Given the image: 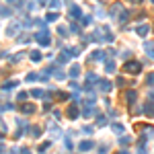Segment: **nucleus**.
<instances>
[{
    "label": "nucleus",
    "instance_id": "obj_5",
    "mask_svg": "<svg viewBox=\"0 0 154 154\" xmlns=\"http://www.w3.org/2000/svg\"><path fill=\"white\" fill-rule=\"evenodd\" d=\"M70 19H80V8H78V6H72V10H70Z\"/></svg>",
    "mask_w": 154,
    "mask_h": 154
},
{
    "label": "nucleus",
    "instance_id": "obj_20",
    "mask_svg": "<svg viewBox=\"0 0 154 154\" xmlns=\"http://www.w3.org/2000/svg\"><path fill=\"white\" fill-rule=\"evenodd\" d=\"M60 6V0H51V8H58Z\"/></svg>",
    "mask_w": 154,
    "mask_h": 154
},
{
    "label": "nucleus",
    "instance_id": "obj_2",
    "mask_svg": "<svg viewBox=\"0 0 154 154\" xmlns=\"http://www.w3.org/2000/svg\"><path fill=\"white\" fill-rule=\"evenodd\" d=\"M35 39H37V43H41V45H49V35H47L45 31L37 33V35H35Z\"/></svg>",
    "mask_w": 154,
    "mask_h": 154
},
{
    "label": "nucleus",
    "instance_id": "obj_12",
    "mask_svg": "<svg viewBox=\"0 0 154 154\" xmlns=\"http://www.w3.org/2000/svg\"><path fill=\"white\" fill-rule=\"evenodd\" d=\"M127 101H129V103L136 101V90H129V93H127Z\"/></svg>",
    "mask_w": 154,
    "mask_h": 154
},
{
    "label": "nucleus",
    "instance_id": "obj_3",
    "mask_svg": "<svg viewBox=\"0 0 154 154\" xmlns=\"http://www.w3.org/2000/svg\"><path fill=\"white\" fill-rule=\"evenodd\" d=\"M78 148H80L82 152H84V150H90V148H93V142H90V140H84V142H80Z\"/></svg>",
    "mask_w": 154,
    "mask_h": 154
},
{
    "label": "nucleus",
    "instance_id": "obj_16",
    "mask_svg": "<svg viewBox=\"0 0 154 154\" xmlns=\"http://www.w3.org/2000/svg\"><path fill=\"white\" fill-rule=\"evenodd\" d=\"M45 19H47V21H54V19H56V21H58V14H56V12H49V14H47V17H45Z\"/></svg>",
    "mask_w": 154,
    "mask_h": 154
},
{
    "label": "nucleus",
    "instance_id": "obj_1",
    "mask_svg": "<svg viewBox=\"0 0 154 154\" xmlns=\"http://www.w3.org/2000/svg\"><path fill=\"white\" fill-rule=\"evenodd\" d=\"M123 70H125V72H129V74H140V70H142V64H140V62H134V60H129V62H125Z\"/></svg>",
    "mask_w": 154,
    "mask_h": 154
},
{
    "label": "nucleus",
    "instance_id": "obj_7",
    "mask_svg": "<svg viewBox=\"0 0 154 154\" xmlns=\"http://www.w3.org/2000/svg\"><path fill=\"white\" fill-rule=\"evenodd\" d=\"M144 47H146V51H148V56H150V58H154V45H152V43L148 41V43H146Z\"/></svg>",
    "mask_w": 154,
    "mask_h": 154
},
{
    "label": "nucleus",
    "instance_id": "obj_22",
    "mask_svg": "<svg viewBox=\"0 0 154 154\" xmlns=\"http://www.w3.org/2000/svg\"><path fill=\"white\" fill-rule=\"evenodd\" d=\"M127 2H132V4H140L142 0H127Z\"/></svg>",
    "mask_w": 154,
    "mask_h": 154
},
{
    "label": "nucleus",
    "instance_id": "obj_19",
    "mask_svg": "<svg viewBox=\"0 0 154 154\" xmlns=\"http://www.w3.org/2000/svg\"><path fill=\"white\" fill-rule=\"evenodd\" d=\"M33 97H43V90H37V88H35V90H33Z\"/></svg>",
    "mask_w": 154,
    "mask_h": 154
},
{
    "label": "nucleus",
    "instance_id": "obj_11",
    "mask_svg": "<svg viewBox=\"0 0 154 154\" xmlns=\"http://www.w3.org/2000/svg\"><path fill=\"white\" fill-rule=\"evenodd\" d=\"M68 115H70L72 119H74V117L78 115V109H76V107H70V109H68Z\"/></svg>",
    "mask_w": 154,
    "mask_h": 154
},
{
    "label": "nucleus",
    "instance_id": "obj_21",
    "mask_svg": "<svg viewBox=\"0 0 154 154\" xmlns=\"http://www.w3.org/2000/svg\"><path fill=\"white\" fill-rule=\"evenodd\" d=\"M148 84H154V74H150V76H148Z\"/></svg>",
    "mask_w": 154,
    "mask_h": 154
},
{
    "label": "nucleus",
    "instance_id": "obj_10",
    "mask_svg": "<svg viewBox=\"0 0 154 154\" xmlns=\"http://www.w3.org/2000/svg\"><path fill=\"white\" fill-rule=\"evenodd\" d=\"M23 111L25 113H33L35 111V105H23Z\"/></svg>",
    "mask_w": 154,
    "mask_h": 154
},
{
    "label": "nucleus",
    "instance_id": "obj_18",
    "mask_svg": "<svg viewBox=\"0 0 154 154\" xmlns=\"http://www.w3.org/2000/svg\"><path fill=\"white\" fill-rule=\"evenodd\" d=\"M80 23H82V25H88V23H90V17H82V21H80Z\"/></svg>",
    "mask_w": 154,
    "mask_h": 154
},
{
    "label": "nucleus",
    "instance_id": "obj_8",
    "mask_svg": "<svg viewBox=\"0 0 154 154\" xmlns=\"http://www.w3.org/2000/svg\"><path fill=\"white\" fill-rule=\"evenodd\" d=\"M105 68H107V72H109V74H113V72H115V64H113V62H107V64H105Z\"/></svg>",
    "mask_w": 154,
    "mask_h": 154
},
{
    "label": "nucleus",
    "instance_id": "obj_17",
    "mask_svg": "<svg viewBox=\"0 0 154 154\" xmlns=\"http://www.w3.org/2000/svg\"><path fill=\"white\" fill-rule=\"evenodd\" d=\"M113 129H115V132H123V125H119V123H113Z\"/></svg>",
    "mask_w": 154,
    "mask_h": 154
},
{
    "label": "nucleus",
    "instance_id": "obj_13",
    "mask_svg": "<svg viewBox=\"0 0 154 154\" xmlns=\"http://www.w3.org/2000/svg\"><path fill=\"white\" fill-rule=\"evenodd\" d=\"M31 60H33V62L41 60V54H39V51H31Z\"/></svg>",
    "mask_w": 154,
    "mask_h": 154
},
{
    "label": "nucleus",
    "instance_id": "obj_23",
    "mask_svg": "<svg viewBox=\"0 0 154 154\" xmlns=\"http://www.w3.org/2000/svg\"><path fill=\"white\" fill-rule=\"evenodd\" d=\"M150 2H154V0H150Z\"/></svg>",
    "mask_w": 154,
    "mask_h": 154
},
{
    "label": "nucleus",
    "instance_id": "obj_14",
    "mask_svg": "<svg viewBox=\"0 0 154 154\" xmlns=\"http://www.w3.org/2000/svg\"><path fill=\"white\" fill-rule=\"evenodd\" d=\"M78 72H80L78 66H72V68H70V74H72V76H78Z\"/></svg>",
    "mask_w": 154,
    "mask_h": 154
},
{
    "label": "nucleus",
    "instance_id": "obj_6",
    "mask_svg": "<svg viewBox=\"0 0 154 154\" xmlns=\"http://www.w3.org/2000/svg\"><path fill=\"white\" fill-rule=\"evenodd\" d=\"M144 109H146V115H148V117L154 115V105H152V103H146V107H144Z\"/></svg>",
    "mask_w": 154,
    "mask_h": 154
},
{
    "label": "nucleus",
    "instance_id": "obj_9",
    "mask_svg": "<svg viewBox=\"0 0 154 154\" xmlns=\"http://www.w3.org/2000/svg\"><path fill=\"white\" fill-rule=\"evenodd\" d=\"M101 90H105V93H107V90H111V82H107V80H105V82H101Z\"/></svg>",
    "mask_w": 154,
    "mask_h": 154
},
{
    "label": "nucleus",
    "instance_id": "obj_4",
    "mask_svg": "<svg viewBox=\"0 0 154 154\" xmlns=\"http://www.w3.org/2000/svg\"><path fill=\"white\" fill-rule=\"evenodd\" d=\"M136 33H138V35H142V37H144V35H148V25H140V27L136 29Z\"/></svg>",
    "mask_w": 154,
    "mask_h": 154
},
{
    "label": "nucleus",
    "instance_id": "obj_15",
    "mask_svg": "<svg viewBox=\"0 0 154 154\" xmlns=\"http://www.w3.org/2000/svg\"><path fill=\"white\" fill-rule=\"evenodd\" d=\"M125 21H127V12H125V10H123V12H121V14H119V23H125Z\"/></svg>",
    "mask_w": 154,
    "mask_h": 154
}]
</instances>
